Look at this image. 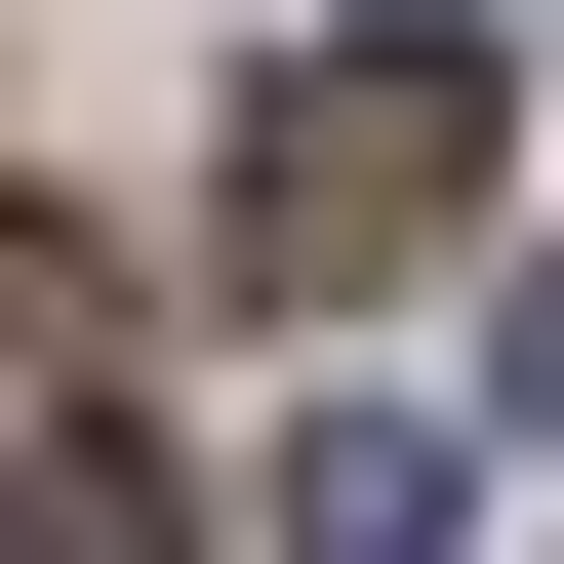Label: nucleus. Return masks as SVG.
<instances>
[{"instance_id": "nucleus-3", "label": "nucleus", "mask_w": 564, "mask_h": 564, "mask_svg": "<svg viewBox=\"0 0 564 564\" xmlns=\"http://www.w3.org/2000/svg\"><path fill=\"white\" fill-rule=\"evenodd\" d=\"M0 564H162V484H121L82 403H0Z\"/></svg>"}, {"instance_id": "nucleus-1", "label": "nucleus", "mask_w": 564, "mask_h": 564, "mask_svg": "<svg viewBox=\"0 0 564 564\" xmlns=\"http://www.w3.org/2000/svg\"><path fill=\"white\" fill-rule=\"evenodd\" d=\"M484 121H524V41H444V0H364V41H282L242 82V162H202V242L282 282V323H323V282H403L484 202Z\"/></svg>"}, {"instance_id": "nucleus-4", "label": "nucleus", "mask_w": 564, "mask_h": 564, "mask_svg": "<svg viewBox=\"0 0 564 564\" xmlns=\"http://www.w3.org/2000/svg\"><path fill=\"white\" fill-rule=\"evenodd\" d=\"M524 444H564V282H524Z\"/></svg>"}, {"instance_id": "nucleus-2", "label": "nucleus", "mask_w": 564, "mask_h": 564, "mask_svg": "<svg viewBox=\"0 0 564 564\" xmlns=\"http://www.w3.org/2000/svg\"><path fill=\"white\" fill-rule=\"evenodd\" d=\"M242 524H282V564H444V403H282Z\"/></svg>"}]
</instances>
